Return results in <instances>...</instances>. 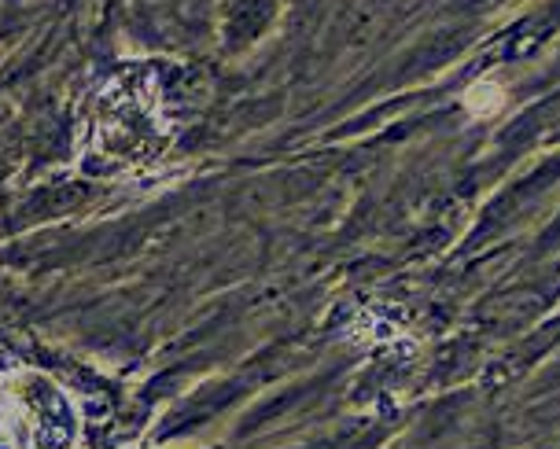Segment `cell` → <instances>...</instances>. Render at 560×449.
<instances>
[{
  "label": "cell",
  "instance_id": "cell-1",
  "mask_svg": "<svg viewBox=\"0 0 560 449\" xmlns=\"http://www.w3.org/2000/svg\"><path fill=\"white\" fill-rule=\"evenodd\" d=\"M502 104H505V93H502V85H498V82H479V85H472L465 93V107L476 118L498 115V111H502Z\"/></svg>",
  "mask_w": 560,
  "mask_h": 449
}]
</instances>
